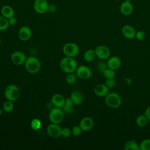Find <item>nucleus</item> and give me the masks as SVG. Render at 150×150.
Instances as JSON below:
<instances>
[{
	"instance_id": "36",
	"label": "nucleus",
	"mask_w": 150,
	"mask_h": 150,
	"mask_svg": "<svg viewBox=\"0 0 150 150\" xmlns=\"http://www.w3.org/2000/svg\"><path fill=\"white\" fill-rule=\"evenodd\" d=\"M8 19V22H9V25H11V26H14L16 25V22H17V20L14 17V16H12Z\"/></svg>"
},
{
	"instance_id": "39",
	"label": "nucleus",
	"mask_w": 150,
	"mask_h": 150,
	"mask_svg": "<svg viewBox=\"0 0 150 150\" xmlns=\"http://www.w3.org/2000/svg\"><path fill=\"white\" fill-rule=\"evenodd\" d=\"M48 10L51 12H54L56 11V6L54 4H50L49 5V8H48Z\"/></svg>"
},
{
	"instance_id": "35",
	"label": "nucleus",
	"mask_w": 150,
	"mask_h": 150,
	"mask_svg": "<svg viewBox=\"0 0 150 150\" xmlns=\"http://www.w3.org/2000/svg\"><path fill=\"white\" fill-rule=\"evenodd\" d=\"M71 134V130H70L69 128L65 127L62 128V135L64 138H67L70 137Z\"/></svg>"
},
{
	"instance_id": "32",
	"label": "nucleus",
	"mask_w": 150,
	"mask_h": 150,
	"mask_svg": "<svg viewBox=\"0 0 150 150\" xmlns=\"http://www.w3.org/2000/svg\"><path fill=\"white\" fill-rule=\"evenodd\" d=\"M83 130L81 129V128H80V127L79 125H75L73 127L72 129H71V133L73 134V135L74 136H79L80 135L81 132H82Z\"/></svg>"
},
{
	"instance_id": "22",
	"label": "nucleus",
	"mask_w": 150,
	"mask_h": 150,
	"mask_svg": "<svg viewBox=\"0 0 150 150\" xmlns=\"http://www.w3.org/2000/svg\"><path fill=\"white\" fill-rule=\"evenodd\" d=\"M125 150H139V145L133 140L127 141L124 145Z\"/></svg>"
},
{
	"instance_id": "40",
	"label": "nucleus",
	"mask_w": 150,
	"mask_h": 150,
	"mask_svg": "<svg viewBox=\"0 0 150 150\" xmlns=\"http://www.w3.org/2000/svg\"><path fill=\"white\" fill-rule=\"evenodd\" d=\"M132 0H124V1H125V2H131Z\"/></svg>"
},
{
	"instance_id": "7",
	"label": "nucleus",
	"mask_w": 150,
	"mask_h": 150,
	"mask_svg": "<svg viewBox=\"0 0 150 150\" xmlns=\"http://www.w3.org/2000/svg\"><path fill=\"white\" fill-rule=\"evenodd\" d=\"M33 6L36 12L43 14L48 11L49 4L47 0H35Z\"/></svg>"
},
{
	"instance_id": "31",
	"label": "nucleus",
	"mask_w": 150,
	"mask_h": 150,
	"mask_svg": "<svg viewBox=\"0 0 150 150\" xmlns=\"http://www.w3.org/2000/svg\"><path fill=\"white\" fill-rule=\"evenodd\" d=\"M63 110L64 112V114H72L74 112V108L73 105H64L63 107Z\"/></svg>"
},
{
	"instance_id": "9",
	"label": "nucleus",
	"mask_w": 150,
	"mask_h": 150,
	"mask_svg": "<svg viewBox=\"0 0 150 150\" xmlns=\"http://www.w3.org/2000/svg\"><path fill=\"white\" fill-rule=\"evenodd\" d=\"M76 74L80 79L86 80L91 77L92 72L91 69L88 66L81 65L77 67L76 70Z\"/></svg>"
},
{
	"instance_id": "28",
	"label": "nucleus",
	"mask_w": 150,
	"mask_h": 150,
	"mask_svg": "<svg viewBox=\"0 0 150 150\" xmlns=\"http://www.w3.org/2000/svg\"><path fill=\"white\" fill-rule=\"evenodd\" d=\"M42 124L40 120L38 118H34L30 122V127L34 131L39 130L41 127Z\"/></svg>"
},
{
	"instance_id": "37",
	"label": "nucleus",
	"mask_w": 150,
	"mask_h": 150,
	"mask_svg": "<svg viewBox=\"0 0 150 150\" xmlns=\"http://www.w3.org/2000/svg\"><path fill=\"white\" fill-rule=\"evenodd\" d=\"M73 102L71 100V98H67L65 99L64 101V105H73Z\"/></svg>"
},
{
	"instance_id": "14",
	"label": "nucleus",
	"mask_w": 150,
	"mask_h": 150,
	"mask_svg": "<svg viewBox=\"0 0 150 150\" xmlns=\"http://www.w3.org/2000/svg\"><path fill=\"white\" fill-rule=\"evenodd\" d=\"M93 124L94 122L91 117H85L81 120L79 126L83 131H87L92 128Z\"/></svg>"
},
{
	"instance_id": "11",
	"label": "nucleus",
	"mask_w": 150,
	"mask_h": 150,
	"mask_svg": "<svg viewBox=\"0 0 150 150\" xmlns=\"http://www.w3.org/2000/svg\"><path fill=\"white\" fill-rule=\"evenodd\" d=\"M11 59L14 64L19 66L25 63L26 58L24 53L21 51H16L11 54Z\"/></svg>"
},
{
	"instance_id": "30",
	"label": "nucleus",
	"mask_w": 150,
	"mask_h": 150,
	"mask_svg": "<svg viewBox=\"0 0 150 150\" xmlns=\"http://www.w3.org/2000/svg\"><path fill=\"white\" fill-rule=\"evenodd\" d=\"M96 68H97V70L99 72L103 73L105 69H107L108 68L107 63L103 61L98 62L96 64Z\"/></svg>"
},
{
	"instance_id": "33",
	"label": "nucleus",
	"mask_w": 150,
	"mask_h": 150,
	"mask_svg": "<svg viewBox=\"0 0 150 150\" xmlns=\"http://www.w3.org/2000/svg\"><path fill=\"white\" fill-rule=\"evenodd\" d=\"M146 36L145 33L142 30H139L136 32L135 38L138 40H143L145 39Z\"/></svg>"
},
{
	"instance_id": "23",
	"label": "nucleus",
	"mask_w": 150,
	"mask_h": 150,
	"mask_svg": "<svg viewBox=\"0 0 150 150\" xmlns=\"http://www.w3.org/2000/svg\"><path fill=\"white\" fill-rule=\"evenodd\" d=\"M148 118L144 114H142L139 115L136 118V124L139 127H144L148 123Z\"/></svg>"
},
{
	"instance_id": "5",
	"label": "nucleus",
	"mask_w": 150,
	"mask_h": 150,
	"mask_svg": "<svg viewBox=\"0 0 150 150\" xmlns=\"http://www.w3.org/2000/svg\"><path fill=\"white\" fill-rule=\"evenodd\" d=\"M64 112L62 108H53L49 112V118L52 123L60 124L64 118Z\"/></svg>"
},
{
	"instance_id": "3",
	"label": "nucleus",
	"mask_w": 150,
	"mask_h": 150,
	"mask_svg": "<svg viewBox=\"0 0 150 150\" xmlns=\"http://www.w3.org/2000/svg\"><path fill=\"white\" fill-rule=\"evenodd\" d=\"M26 70L31 74L38 73L40 69V62L36 57L30 56L26 58L25 62Z\"/></svg>"
},
{
	"instance_id": "6",
	"label": "nucleus",
	"mask_w": 150,
	"mask_h": 150,
	"mask_svg": "<svg viewBox=\"0 0 150 150\" xmlns=\"http://www.w3.org/2000/svg\"><path fill=\"white\" fill-rule=\"evenodd\" d=\"M63 52L66 56L75 57L79 52V47L75 43H67L63 47Z\"/></svg>"
},
{
	"instance_id": "10",
	"label": "nucleus",
	"mask_w": 150,
	"mask_h": 150,
	"mask_svg": "<svg viewBox=\"0 0 150 150\" xmlns=\"http://www.w3.org/2000/svg\"><path fill=\"white\" fill-rule=\"evenodd\" d=\"M95 52L96 56L101 60H105L110 56V50L108 47L104 45H100L96 47L95 49Z\"/></svg>"
},
{
	"instance_id": "4",
	"label": "nucleus",
	"mask_w": 150,
	"mask_h": 150,
	"mask_svg": "<svg viewBox=\"0 0 150 150\" xmlns=\"http://www.w3.org/2000/svg\"><path fill=\"white\" fill-rule=\"evenodd\" d=\"M4 94L8 100L14 101L19 98L20 96V90L14 84H10L5 88Z\"/></svg>"
},
{
	"instance_id": "41",
	"label": "nucleus",
	"mask_w": 150,
	"mask_h": 150,
	"mask_svg": "<svg viewBox=\"0 0 150 150\" xmlns=\"http://www.w3.org/2000/svg\"><path fill=\"white\" fill-rule=\"evenodd\" d=\"M1 38H0V44H1Z\"/></svg>"
},
{
	"instance_id": "29",
	"label": "nucleus",
	"mask_w": 150,
	"mask_h": 150,
	"mask_svg": "<svg viewBox=\"0 0 150 150\" xmlns=\"http://www.w3.org/2000/svg\"><path fill=\"white\" fill-rule=\"evenodd\" d=\"M103 75L104 76V77L107 79H114L115 76V73L114 71V70H112L110 68H107V69H105L103 72Z\"/></svg>"
},
{
	"instance_id": "27",
	"label": "nucleus",
	"mask_w": 150,
	"mask_h": 150,
	"mask_svg": "<svg viewBox=\"0 0 150 150\" xmlns=\"http://www.w3.org/2000/svg\"><path fill=\"white\" fill-rule=\"evenodd\" d=\"M12 102L13 101L8 100V101H5L4 103L3 110H4V111L5 112H11L13 110V109L14 108V105H13Z\"/></svg>"
},
{
	"instance_id": "34",
	"label": "nucleus",
	"mask_w": 150,
	"mask_h": 150,
	"mask_svg": "<svg viewBox=\"0 0 150 150\" xmlns=\"http://www.w3.org/2000/svg\"><path fill=\"white\" fill-rule=\"evenodd\" d=\"M108 88H113L115 84H116V81L114 80V79H107L105 81V84Z\"/></svg>"
},
{
	"instance_id": "19",
	"label": "nucleus",
	"mask_w": 150,
	"mask_h": 150,
	"mask_svg": "<svg viewBox=\"0 0 150 150\" xmlns=\"http://www.w3.org/2000/svg\"><path fill=\"white\" fill-rule=\"evenodd\" d=\"M1 13L2 16L9 19L12 16H14V11L13 9L9 5H4L1 9Z\"/></svg>"
},
{
	"instance_id": "25",
	"label": "nucleus",
	"mask_w": 150,
	"mask_h": 150,
	"mask_svg": "<svg viewBox=\"0 0 150 150\" xmlns=\"http://www.w3.org/2000/svg\"><path fill=\"white\" fill-rule=\"evenodd\" d=\"M8 19L3 16H0V30H5L9 26Z\"/></svg>"
},
{
	"instance_id": "1",
	"label": "nucleus",
	"mask_w": 150,
	"mask_h": 150,
	"mask_svg": "<svg viewBox=\"0 0 150 150\" xmlns=\"http://www.w3.org/2000/svg\"><path fill=\"white\" fill-rule=\"evenodd\" d=\"M62 70L66 73L76 71L77 68V63L73 57L66 56L63 57L60 63Z\"/></svg>"
},
{
	"instance_id": "21",
	"label": "nucleus",
	"mask_w": 150,
	"mask_h": 150,
	"mask_svg": "<svg viewBox=\"0 0 150 150\" xmlns=\"http://www.w3.org/2000/svg\"><path fill=\"white\" fill-rule=\"evenodd\" d=\"M96 57V52L94 50L88 49L86 50L84 54V59L87 62H93Z\"/></svg>"
},
{
	"instance_id": "24",
	"label": "nucleus",
	"mask_w": 150,
	"mask_h": 150,
	"mask_svg": "<svg viewBox=\"0 0 150 150\" xmlns=\"http://www.w3.org/2000/svg\"><path fill=\"white\" fill-rule=\"evenodd\" d=\"M77 80V75L74 72L68 73L66 77V81L69 84H73Z\"/></svg>"
},
{
	"instance_id": "20",
	"label": "nucleus",
	"mask_w": 150,
	"mask_h": 150,
	"mask_svg": "<svg viewBox=\"0 0 150 150\" xmlns=\"http://www.w3.org/2000/svg\"><path fill=\"white\" fill-rule=\"evenodd\" d=\"M70 98H71L73 104L76 105H79L83 101L84 97L83 94L79 91H74L71 93Z\"/></svg>"
},
{
	"instance_id": "26",
	"label": "nucleus",
	"mask_w": 150,
	"mask_h": 150,
	"mask_svg": "<svg viewBox=\"0 0 150 150\" xmlns=\"http://www.w3.org/2000/svg\"><path fill=\"white\" fill-rule=\"evenodd\" d=\"M139 150H150V139H145L139 144Z\"/></svg>"
},
{
	"instance_id": "15",
	"label": "nucleus",
	"mask_w": 150,
	"mask_h": 150,
	"mask_svg": "<svg viewBox=\"0 0 150 150\" xmlns=\"http://www.w3.org/2000/svg\"><path fill=\"white\" fill-rule=\"evenodd\" d=\"M134 7L131 2L123 1L120 6V12L125 16H128L131 15L133 12Z\"/></svg>"
},
{
	"instance_id": "16",
	"label": "nucleus",
	"mask_w": 150,
	"mask_h": 150,
	"mask_svg": "<svg viewBox=\"0 0 150 150\" xmlns=\"http://www.w3.org/2000/svg\"><path fill=\"white\" fill-rule=\"evenodd\" d=\"M52 103L55 107L63 108L64 105V97L60 94H55L52 97Z\"/></svg>"
},
{
	"instance_id": "38",
	"label": "nucleus",
	"mask_w": 150,
	"mask_h": 150,
	"mask_svg": "<svg viewBox=\"0 0 150 150\" xmlns=\"http://www.w3.org/2000/svg\"><path fill=\"white\" fill-rule=\"evenodd\" d=\"M144 115L146 117L148 120L150 121V106L148 107L144 112Z\"/></svg>"
},
{
	"instance_id": "8",
	"label": "nucleus",
	"mask_w": 150,
	"mask_h": 150,
	"mask_svg": "<svg viewBox=\"0 0 150 150\" xmlns=\"http://www.w3.org/2000/svg\"><path fill=\"white\" fill-rule=\"evenodd\" d=\"M62 128L57 124L52 123L49 124L46 129L47 134L52 138H56L62 135Z\"/></svg>"
},
{
	"instance_id": "12",
	"label": "nucleus",
	"mask_w": 150,
	"mask_h": 150,
	"mask_svg": "<svg viewBox=\"0 0 150 150\" xmlns=\"http://www.w3.org/2000/svg\"><path fill=\"white\" fill-rule=\"evenodd\" d=\"M136 31L135 29L131 25H124L121 29V33L122 35L128 39H132L135 38Z\"/></svg>"
},
{
	"instance_id": "17",
	"label": "nucleus",
	"mask_w": 150,
	"mask_h": 150,
	"mask_svg": "<svg viewBox=\"0 0 150 150\" xmlns=\"http://www.w3.org/2000/svg\"><path fill=\"white\" fill-rule=\"evenodd\" d=\"M108 87L104 84H97L94 89V91L96 96L98 97H104L106 96L108 93Z\"/></svg>"
},
{
	"instance_id": "18",
	"label": "nucleus",
	"mask_w": 150,
	"mask_h": 150,
	"mask_svg": "<svg viewBox=\"0 0 150 150\" xmlns=\"http://www.w3.org/2000/svg\"><path fill=\"white\" fill-rule=\"evenodd\" d=\"M107 63L108 68L115 70L120 67L121 61L118 57L114 56L108 59Z\"/></svg>"
},
{
	"instance_id": "13",
	"label": "nucleus",
	"mask_w": 150,
	"mask_h": 150,
	"mask_svg": "<svg viewBox=\"0 0 150 150\" xmlns=\"http://www.w3.org/2000/svg\"><path fill=\"white\" fill-rule=\"evenodd\" d=\"M18 36L21 40L26 41L30 38L32 36V30L29 26H23L19 30Z\"/></svg>"
},
{
	"instance_id": "2",
	"label": "nucleus",
	"mask_w": 150,
	"mask_h": 150,
	"mask_svg": "<svg viewBox=\"0 0 150 150\" xmlns=\"http://www.w3.org/2000/svg\"><path fill=\"white\" fill-rule=\"evenodd\" d=\"M105 102L106 105L111 108H117L122 103V98L119 94L115 92L108 93L105 96Z\"/></svg>"
}]
</instances>
